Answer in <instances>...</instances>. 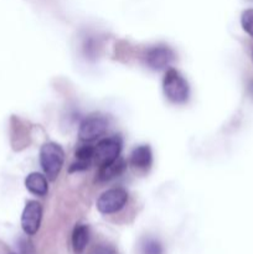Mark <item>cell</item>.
<instances>
[{
	"label": "cell",
	"mask_w": 253,
	"mask_h": 254,
	"mask_svg": "<svg viewBox=\"0 0 253 254\" xmlns=\"http://www.w3.org/2000/svg\"><path fill=\"white\" fill-rule=\"evenodd\" d=\"M163 87L166 98L173 103H185L189 99L190 88H189L188 82L176 69L170 68L166 71Z\"/></svg>",
	"instance_id": "6da1fadb"
},
{
	"label": "cell",
	"mask_w": 253,
	"mask_h": 254,
	"mask_svg": "<svg viewBox=\"0 0 253 254\" xmlns=\"http://www.w3.org/2000/svg\"><path fill=\"white\" fill-rule=\"evenodd\" d=\"M64 153L56 143H46L40 151V163L50 180H55L63 165Z\"/></svg>",
	"instance_id": "7a4b0ae2"
},
{
	"label": "cell",
	"mask_w": 253,
	"mask_h": 254,
	"mask_svg": "<svg viewBox=\"0 0 253 254\" xmlns=\"http://www.w3.org/2000/svg\"><path fill=\"white\" fill-rule=\"evenodd\" d=\"M128 201V193L123 189H111L99 196L97 201V208L104 215L116 213L126 206Z\"/></svg>",
	"instance_id": "3957f363"
},
{
	"label": "cell",
	"mask_w": 253,
	"mask_h": 254,
	"mask_svg": "<svg viewBox=\"0 0 253 254\" xmlns=\"http://www.w3.org/2000/svg\"><path fill=\"white\" fill-rule=\"evenodd\" d=\"M107 128H108V122L104 117L91 116L84 119L79 126V139L83 141L96 140L106 133Z\"/></svg>",
	"instance_id": "277c9868"
},
{
	"label": "cell",
	"mask_w": 253,
	"mask_h": 254,
	"mask_svg": "<svg viewBox=\"0 0 253 254\" xmlns=\"http://www.w3.org/2000/svg\"><path fill=\"white\" fill-rule=\"evenodd\" d=\"M122 149V139L119 136H112V138L103 139L97 144L94 148V159L99 166L103 164L113 161L119 156Z\"/></svg>",
	"instance_id": "5b68a950"
},
{
	"label": "cell",
	"mask_w": 253,
	"mask_h": 254,
	"mask_svg": "<svg viewBox=\"0 0 253 254\" xmlns=\"http://www.w3.org/2000/svg\"><path fill=\"white\" fill-rule=\"evenodd\" d=\"M42 217V207L36 201H29L21 216V227L26 235H35L39 231Z\"/></svg>",
	"instance_id": "8992f818"
},
{
	"label": "cell",
	"mask_w": 253,
	"mask_h": 254,
	"mask_svg": "<svg viewBox=\"0 0 253 254\" xmlns=\"http://www.w3.org/2000/svg\"><path fill=\"white\" fill-rule=\"evenodd\" d=\"M175 60V54L173 50L164 45L151 47L148 50L145 55V61L150 68L153 69H163L168 67L171 62Z\"/></svg>",
	"instance_id": "52a82bcc"
},
{
	"label": "cell",
	"mask_w": 253,
	"mask_h": 254,
	"mask_svg": "<svg viewBox=\"0 0 253 254\" xmlns=\"http://www.w3.org/2000/svg\"><path fill=\"white\" fill-rule=\"evenodd\" d=\"M126 164L124 161V159L118 156L113 161H109V163L99 166L97 179H98V181H109L112 179L118 178L119 175H122L124 173V170H126Z\"/></svg>",
	"instance_id": "ba28073f"
},
{
	"label": "cell",
	"mask_w": 253,
	"mask_h": 254,
	"mask_svg": "<svg viewBox=\"0 0 253 254\" xmlns=\"http://www.w3.org/2000/svg\"><path fill=\"white\" fill-rule=\"evenodd\" d=\"M153 161V155L151 150L148 145L138 146L133 150L130 155L131 165L139 170H148Z\"/></svg>",
	"instance_id": "9c48e42d"
},
{
	"label": "cell",
	"mask_w": 253,
	"mask_h": 254,
	"mask_svg": "<svg viewBox=\"0 0 253 254\" xmlns=\"http://www.w3.org/2000/svg\"><path fill=\"white\" fill-rule=\"evenodd\" d=\"M76 159L77 163L72 164L69 171H79L86 170L91 165V161L94 159V148L91 145L81 146L78 150L76 151Z\"/></svg>",
	"instance_id": "30bf717a"
},
{
	"label": "cell",
	"mask_w": 253,
	"mask_h": 254,
	"mask_svg": "<svg viewBox=\"0 0 253 254\" xmlns=\"http://www.w3.org/2000/svg\"><path fill=\"white\" fill-rule=\"evenodd\" d=\"M25 186L31 193L36 196H45L47 193V181L45 176L39 173H31L25 180Z\"/></svg>",
	"instance_id": "8fae6325"
},
{
	"label": "cell",
	"mask_w": 253,
	"mask_h": 254,
	"mask_svg": "<svg viewBox=\"0 0 253 254\" xmlns=\"http://www.w3.org/2000/svg\"><path fill=\"white\" fill-rule=\"evenodd\" d=\"M89 240V230L87 226H77L72 233V247L76 253H82L87 247Z\"/></svg>",
	"instance_id": "7c38bea8"
},
{
	"label": "cell",
	"mask_w": 253,
	"mask_h": 254,
	"mask_svg": "<svg viewBox=\"0 0 253 254\" xmlns=\"http://www.w3.org/2000/svg\"><path fill=\"white\" fill-rule=\"evenodd\" d=\"M241 24H242L243 30L253 37V9L245 10V11L242 12Z\"/></svg>",
	"instance_id": "4fadbf2b"
},
{
	"label": "cell",
	"mask_w": 253,
	"mask_h": 254,
	"mask_svg": "<svg viewBox=\"0 0 253 254\" xmlns=\"http://www.w3.org/2000/svg\"><path fill=\"white\" fill-rule=\"evenodd\" d=\"M143 254H163V247L155 240H146L143 245Z\"/></svg>",
	"instance_id": "5bb4252c"
},
{
	"label": "cell",
	"mask_w": 253,
	"mask_h": 254,
	"mask_svg": "<svg viewBox=\"0 0 253 254\" xmlns=\"http://www.w3.org/2000/svg\"><path fill=\"white\" fill-rule=\"evenodd\" d=\"M88 254H118L116 248L111 245H107V243H101V245H97L89 251Z\"/></svg>",
	"instance_id": "9a60e30c"
},
{
	"label": "cell",
	"mask_w": 253,
	"mask_h": 254,
	"mask_svg": "<svg viewBox=\"0 0 253 254\" xmlns=\"http://www.w3.org/2000/svg\"><path fill=\"white\" fill-rule=\"evenodd\" d=\"M248 91H250L251 96L253 97V81L251 82V83H250V86H248Z\"/></svg>",
	"instance_id": "2e32d148"
}]
</instances>
